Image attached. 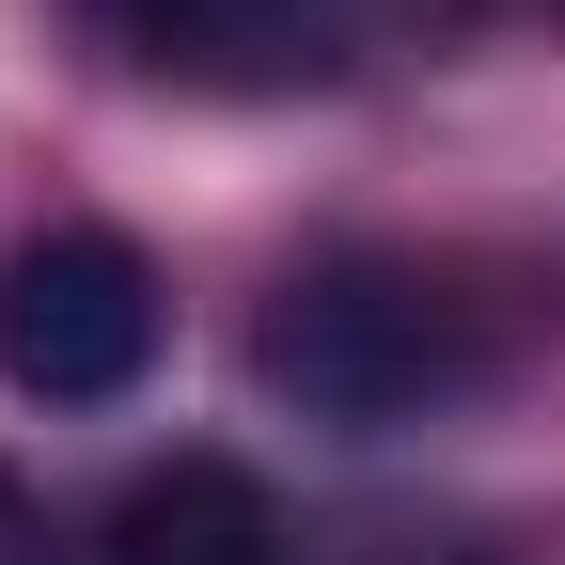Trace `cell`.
<instances>
[{
    "label": "cell",
    "mask_w": 565,
    "mask_h": 565,
    "mask_svg": "<svg viewBox=\"0 0 565 565\" xmlns=\"http://www.w3.org/2000/svg\"><path fill=\"white\" fill-rule=\"evenodd\" d=\"M95 565H282V503L236 456H158L95 519Z\"/></svg>",
    "instance_id": "277c9868"
},
{
    "label": "cell",
    "mask_w": 565,
    "mask_h": 565,
    "mask_svg": "<svg viewBox=\"0 0 565 565\" xmlns=\"http://www.w3.org/2000/svg\"><path fill=\"white\" fill-rule=\"evenodd\" d=\"M158 267H141V236L110 221H63L32 236L17 267H0V377H17L32 408H126L141 377H158Z\"/></svg>",
    "instance_id": "7a4b0ae2"
},
{
    "label": "cell",
    "mask_w": 565,
    "mask_h": 565,
    "mask_svg": "<svg viewBox=\"0 0 565 565\" xmlns=\"http://www.w3.org/2000/svg\"><path fill=\"white\" fill-rule=\"evenodd\" d=\"M534 345V299L471 252H408V236H330L282 267V299L252 330V377L299 408V424H345V440H393V424H440L471 408Z\"/></svg>",
    "instance_id": "6da1fadb"
},
{
    "label": "cell",
    "mask_w": 565,
    "mask_h": 565,
    "mask_svg": "<svg viewBox=\"0 0 565 565\" xmlns=\"http://www.w3.org/2000/svg\"><path fill=\"white\" fill-rule=\"evenodd\" d=\"M0 565H95V534H63V519H47V487H32V471H0Z\"/></svg>",
    "instance_id": "5b68a950"
},
{
    "label": "cell",
    "mask_w": 565,
    "mask_h": 565,
    "mask_svg": "<svg viewBox=\"0 0 565 565\" xmlns=\"http://www.w3.org/2000/svg\"><path fill=\"white\" fill-rule=\"evenodd\" d=\"M79 32L173 95H299V79L362 63L377 0H79Z\"/></svg>",
    "instance_id": "3957f363"
}]
</instances>
